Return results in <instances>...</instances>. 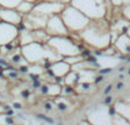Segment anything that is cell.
Here are the masks:
<instances>
[{
	"label": "cell",
	"mask_w": 130,
	"mask_h": 125,
	"mask_svg": "<svg viewBox=\"0 0 130 125\" xmlns=\"http://www.w3.org/2000/svg\"><path fill=\"white\" fill-rule=\"evenodd\" d=\"M124 15H126V17L130 20V5H128V7H127L126 10H124Z\"/></svg>",
	"instance_id": "7a4b0ae2"
},
{
	"label": "cell",
	"mask_w": 130,
	"mask_h": 125,
	"mask_svg": "<svg viewBox=\"0 0 130 125\" xmlns=\"http://www.w3.org/2000/svg\"><path fill=\"white\" fill-rule=\"evenodd\" d=\"M122 87H123V84H122V83H119V84H118V90L122 89Z\"/></svg>",
	"instance_id": "3957f363"
},
{
	"label": "cell",
	"mask_w": 130,
	"mask_h": 125,
	"mask_svg": "<svg viewBox=\"0 0 130 125\" xmlns=\"http://www.w3.org/2000/svg\"><path fill=\"white\" fill-rule=\"evenodd\" d=\"M115 109H117L118 114H120L121 116H123L128 122H130V103L120 102L115 106Z\"/></svg>",
	"instance_id": "6da1fadb"
},
{
	"label": "cell",
	"mask_w": 130,
	"mask_h": 125,
	"mask_svg": "<svg viewBox=\"0 0 130 125\" xmlns=\"http://www.w3.org/2000/svg\"><path fill=\"white\" fill-rule=\"evenodd\" d=\"M127 34H128L129 38H130V25H129V27H128V31H127Z\"/></svg>",
	"instance_id": "277c9868"
}]
</instances>
